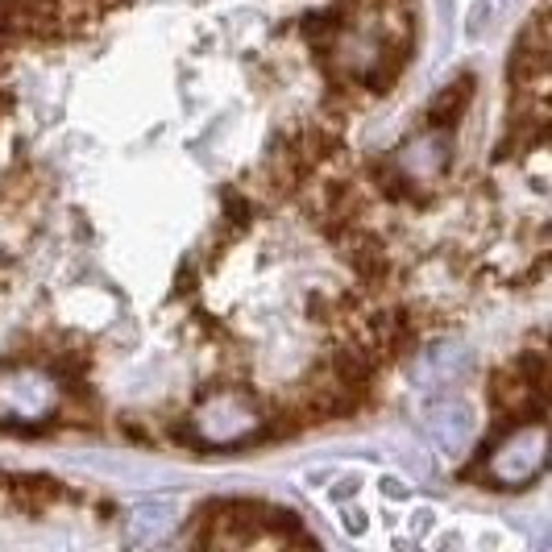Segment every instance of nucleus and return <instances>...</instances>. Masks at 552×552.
Returning <instances> with one entry per match:
<instances>
[{"label": "nucleus", "instance_id": "obj_1", "mask_svg": "<svg viewBox=\"0 0 552 552\" xmlns=\"http://www.w3.org/2000/svg\"><path fill=\"white\" fill-rule=\"evenodd\" d=\"M469 100H474V75H457L453 84H445V88H440V96L428 104L424 129H453L465 117Z\"/></svg>", "mask_w": 552, "mask_h": 552}, {"label": "nucleus", "instance_id": "obj_2", "mask_svg": "<svg viewBox=\"0 0 552 552\" xmlns=\"http://www.w3.org/2000/svg\"><path fill=\"white\" fill-rule=\"evenodd\" d=\"M382 494H391V499H407L403 482H395V478H382Z\"/></svg>", "mask_w": 552, "mask_h": 552}]
</instances>
